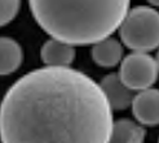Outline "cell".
Masks as SVG:
<instances>
[{
    "label": "cell",
    "mask_w": 159,
    "mask_h": 143,
    "mask_svg": "<svg viewBox=\"0 0 159 143\" xmlns=\"http://www.w3.org/2000/svg\"><path fill=\"white\" fill-rule=\"evenodd\" d=\"M113 126L101 85L70 67L29 72L0 109L2 143H109Z\"/></svg>",
    "instance_id": "cell-1"
},
{
    "label": "cell",
    "mask_w": 159,
    "mask_h": 143,
    "mask_svg": "<svg viewBox=\"0 0 159 143\" xmlns=\"http://www.w3.org/2000/svg\"><path fill=\"white\" fill-rule=\"evenodd\" d=\"M131 0H29L47 34L73 46H93L119 30Z\"/></svg>",
    "instance_id": "cell-2"
},
{
    "label": "cell",
    "mask_w": 159,
    "mask_h": 143,
    "mask_svg": "<svg viewBox=\"0 0 159 143\" xmlns=\"http://www.w3.org/2000/svg\"><path fill=\"white\" fill-rule=\"evenodd\" d=\"M122 43L132 51L150 52L159 47V12L140 5L129 9L119 27Z\"/></svg>",
    "instance_id": "cell-3"
},
{
    "label": "cell",
    "mask_w": 159,
    "mask_h": 143,
    "mask_svg": "<svg viewBox=\"0 0 159 143\" xmlns=\"http://www.w3.org/2000/svg\"><path fill=\"white\" fill-rule=\"evenodd\" d=\"M159 67L157 59L150 56L148 52L133 51L127 55L120 62L122 81L133 91H142L150 89L158 79Z\"/></svg>",
    "instance_id": "cell-4"
},
{
    "label": "cell",
    "mask_w": 159,
    "mask_h": 143,
    "mask_svg": "<svg viewBox=\"0 0 159 143\" xmlns=\"http://www.w3.org/2000/svg\"><path fill=\"white\" fill-rule=\"evenodd\" d=\"M132 112L141 125H159V90L146 89L140 91L133 98Z\"/></svg>",
    "instance_id": "cell-5"
},
{
    "label": "cell",
    "mask_w": 159,
    "mask_h": 143,
    "mask_svg": "<svg viewBox=\"0 0 159 143\" xmlns=\"http://www.w3.org/2000/svg\"><path fill=\"white\" fill-rule=\"evenodd\" d=\"M101 87L104 90L106 98L110 103V106L113 109L122 111L125 109L127 107L132 106L133 101V94L128 86H127L123 81L119 73H111L106 77L102 78L101 81Z\"/></svg>",
    "instance_id": "cell-6"
},
{
    "label": "cell",
    "mask_w": 159,
    "mask_h": 143,
    "mask_svg": "<svg viewBox=\"0 0 159 143\" xmlns=\"http://www.w3.org/2000/svg\"><path fill=\"white\" fill-rule=\"evenodd\" d=\"M75 46L52 38L40 48V59L47 67L66 68L75 59Z\"/></svg>",
    "instance_id": "cell-7"
},
{
    "label": "cell",
    "mask_w": 159,
    "mask_h": 143,
    "mask_svg": "<svg viewBox=\"0 0 159 143\" xmlns=\"http://www.w3.org/2000/svg\"><path fill=\"white\" fill-rule=\"evenodd\" d=\"M92 59L98 67L113 68L123 60V47L118 39L107 37L92 46Z\"/></svg>",
    "instance_id": "cell-8"
},
{
    "label": "cell",
    "mask_w": 159,
    "mask_h": 143,
    "mask_svg": "<svg viewBox=\"0 0 159 143\" xmlns=\"http://www.w3.org/2000/svg\"><path fill=\"white\" fill-rule=\"evenodd\" d=\"M145 130L128 118H120L114 122L109 143H144Z\"/></svg>",
    "instance_id": "cell-9"
},
{
    "label": "cell",
    "mask_w": 159,
    "mask_h": 143,
    "mask_svg": "<svg viewBox=\"0 0 159 143\" xmlns=\"http://www.w3.org/2000/svg\"><path fill=\"white\" fill-rule=\"evenodd\" d=\"M0 50H2V76H8L16 72L22 64L23 51L18 42L9 37H3L0 41Z\"/></svg>",
    "instance_id": "cell-10"
},
{
    "label": "cell",
    "mask_w": 159,
    "mask_h": 143,
    "mask_svg": "<svg viewBox=\"0 0 159 143\" xmlns=\"http://www.w3.org/2000/svg\"><path fill=\"white\" fill-rule=\"evenodd\" d=\"M21 0H2V26L8 25L13 21L20 11Z\"/></svg>",
    "instance_id": "cell-11"
},
{
    "label": "cell",
    "mask_w": 159,
    "mask_h": 143,
    "mask_svg": "<svg viewBox=\"0 0 159 143\" xmlns=\"http://www.w3.org/2000/svg\"><path fill=\"white\" fill-rule=\"evenodd\" d=\"M148 2L154 7H159V0H148Z\"/></svg>",
    "instance_id": "cell-12"
},
{
    "label": "cell",
    "mask_w": 159,
    "mask_h": 143,
    "mask_svg": "<svg viewBox=\"0 0 159 143\" xmlns=\"http://www.w3.org/2000/svg\"><path fill=\"white\" fill-rule=\"evenodd\" d=\"M157 62H158V67H159V51H158V55H157Z\"/></svg>",
    "instance_id": "cell-13"
}]
</instances>
